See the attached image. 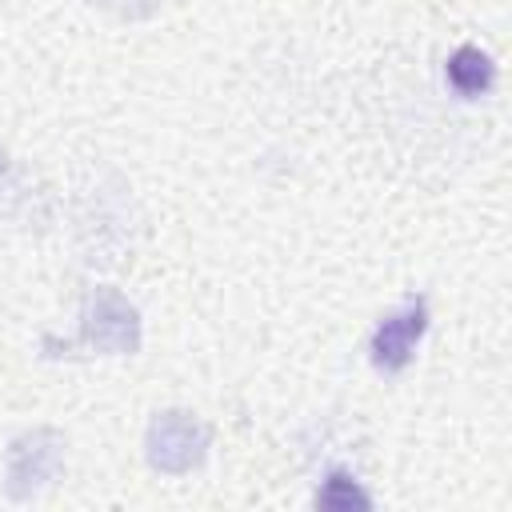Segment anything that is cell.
I'll return each instance as SVG.
<instances>
[{"label":"cell","mask_w":512,"mask_h":512,"mask_svg":"<svg viewBox=\"0 0 512 512\" xmlns=\"http://www.w3.org/2000/svg\"><path fill=\"white\" fill-rule=\"evenodd\" d=\"M80 332L76 340L68 344H56L44 336V348L48 356H64V352H96V356H132L140 352V340H144V324H140V308L120 292V288H108V284H96L80 296Z\"/></svg>","instance_id":"1"},{"label":"cell","mask_w":512,"mask_h":512,"mask_svg":"<svg viewBox=\"0 0 512 512\" xmlns=\"http://www.w3.org/2000/svg\"><path fill=\"white\" fill-rule=\"evenodd\" d=\"M212 428L188 408H164L144 428V460L160 476H188L208 460Z\"/></svg>","instance_id":"2"},{"label":"cell","mask_w":512,"mask_h":512,"mask_svg":"<svg viewBox=\"0 0 512 512\" xmlns=\"http://www.w3.org/2000/svg\"><path fill=\"white\" fill-rule=\"evenodd\" d=\"M64 448H68L64 432H56L48 424L12 436L8 452H4V492H8V500L24 504V500L44 496L56 484L60 468H64Z\"/></svg>","instance_id":"3"},{"label":"cell","mask_w":512,"mask_h":512,"mask_svg":"<svg viewBox=\"0 0 512 512\" xmlns=\"http://www.w3.org/2000/svg\"><path fill=\"white\" fill-rule=\"evenodd\" d=\"M428 332V300L424 296H408L400 308H392L388 316H380V324L368 336V360L380 376H396L412 364L420 340Z\"/></svg>","instance_id":"4"},{"label":"cell","mask_w":512,"mask_h":512,"mask_svg":"<svg viewBox=\"0 0 512 512\" xmlns=\"http://www.w3.org/2000/svg\"><path fill=\"white\" fill-rule=\"evenodd\" d=\"M444 76H448V84H452L460 96H484V92L492 88V80H496V64H492V56L480 52L476 44H460V48L448 56V64H444Z\"/></svg>","instance_id":"5"},{"label":"cell","mask_w":512,"mask_h":512,"mask_svg":"<svg viewBox=\"0 0 512 512\" xmlns=\"http://www.w3.org/2000/svg\"><path fill=\"white\" fill-rule=\"evenodd\" d=\"M316 508H332V512H352V508H372V496L364 492V484L344 472V468H332L324 476V484L316 488Z\"/></svg>","instance_id":"6"},{"label":"cell","mask_w":512,"mask_h":512,"mask_svg":"<svg viewBox=\"0 0 512 512\" xmlns=\"http://www.w3.org/2000/svg\"><path fill=\"white\" fill-rule=\"evenodd\" d=\"M24 208H32V192L24 172L12 164V156L0 152V216H20Z\"/></svg>","instance_id":"7"},{"label":"cell","mask_w":512,"mask_h":512,"mask_svg":"<svg viewBox=\"0 0 512 512\" xmlns=\"http://www.w3.org/2000/svg\"><path fill=\"white\" fill-rule=\"evenodd\" d=\"M92 4L108 16H116V20H148V16L160 12L164 0H92Z\"/></svg>","instance_id":"8"}]
</instances>
